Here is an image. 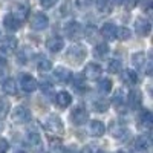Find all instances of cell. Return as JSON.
<instances>
[{"instance_id": "cell-10", "label": "cell", "mask_w": 153, "mask_h": 153, "mask_svg": "<svg viewBox=\"0 0 153 153\" xmlns=\"http://www.w3.org/2000/svg\"><path fill=\"white\" fill-rule=\"evenodd\" d=\"M110 133L115 139H118V141H126V139L130 136V130L126 129V127L121 126V124H112Z\"/></svg>"}, {"instance_id": "cell-29", "label": "cell", "mask_w": 153, "mask_h": 153, "mask_svg": "<svg viewBox=\"0 0 153 153\" xmlns=\"http://www.w3.org/2000/svg\"><path fill=\"white\" fill-rule=\"evenodd\" d=\"M94 109L97 110V112H106L107 109H109V101L107 100H103V98H100V100H95L94 101Z\"/></svg>"}, {"instance_id": "cell-30", "label": "cell", "mask_w": 153, "mask_h": 153, "mask_svg": "<svg viewBox=\"0 0 153 153\" xmlns=\"http://www.w3.org/2000/svg\"><path fill=\"white\" fill-rule=\"evenodd\" d=\"M9 110H11L9 101L5 100V98H0V118H5L6 115L9 113Z\"/></svg>"}, {"instance_id": "cell-11", "label": "cell", "mask_w": 153, "mask_h": 153, "mask_svg": "<svg viewBox=\"0 0 153 153\" xmlns=\"http://www.w3.org/2000/svg\"><path fill=\"white\" fill-rule=\"evenodd\" d=\"M65 32H66V35H68L69 38H72V40H76V38L81 35L83 29H81V25H80L78 22H69V23L66 25V28H65Z\"/></svg>"}, {"instance_id": "cell-34", "label": "cell", "mask_w": 153, "mask_h": 153, "mask_svg": "<svg viewBox=\"0 0 153 153\" xmlns=\"http://www.w3.org/2000/svg\"><path fill=\"white\" fill-rule=\"evenodd\" d=\"M74 87H75V91H86V84H84V78H83V76H81V78H80V76H76V78H75V81H74Z\"/></svg>"}, {"instance_id": "cell-46", "label": "cell", "mask_w": 153, "mask_h": 153, "mask_svg": "<svg viewBox=\"0 0 153 153\" xmlns=\"http://www.w3.org/2000/svg\"><path fill=\"white\" fill-rule=\"evenodd\" d=\"M100 153H104V152H100Z\"/></svg>"}, {"instance_id": "cell-33", "label": "cell", "mask_w": 153, "mask_h": 153, "mask_svg": "<svg viewBox=\"0 0 153 153\" xmlns=\"http://www.w3.org/2000/svg\"><path fill=\"white\" fill-rule=\"evenodd\" d=\"M37 68H38L40 72H48V71L52 69V63H51V60H48V58H42L40 61H38Z\"/></svg>"}, {"instance_id": "cell-13", "label": "cell", "mask_w": 153, "mask_h": 153, "mask_svg": "<svg viewBox=\"0 0 153 153\" xmlns=\"http://www.w3.org/2000/svg\"><path fill=\"white\" fill-rule=\"evenodd\" d=\"M54 78H55V81H58V83H68V81L72 80V72H71L68 68L58 66V68H55V71H54Z\"/></svg>"}, {"instance_id": "cell-17", "label": "cell", "mask_w": 153, "mask_h": 153, "mask_svg": "<svg viewBox=\"0 0 153 153\" xmlns=\"http://www.w3.org/2000/svg\"><path fill=\"white\" fill-rule=\"evenodd\" d=\"M55 103H57L58 107L66 109V107H69L71 103H72V95H71L69 92H66V91H61V92H58L57 97H55Z\"/></svg>"}, {"instance_id": "cell-31", "label": "cell", "mask_w": 153, "mask_h": 153, "mask_svg": "<svg viewBox=\"0 0 153 153\" xmlns=\"http://www.w3.org/2000/svg\"><path fill=\"white\" fill-rule=\"evenodd\" d=\"M107 71H109L110 74H117V72H120V71H121V61L117 60V58L110 60V61H109V65H107Z\"/></svg>"}, {"instance_id": "cell-26", "label": "cell", "mask_w": 153, "mask_h": 153, "mask_svg": "<svg viewBox=\"0 0 153 153\" xmlns=\"http://www.w3.org/2000/svg\"><path fill=\"white\" fill-rule=\"evenodd\" d=\"M132 63L135 65L136 69L144 68V65H146V55H144V52H135L132 55Z\"/></svg>"}, {"instance_id": "cell-45", "label": "cell", "mask_w": 153, "mask_h": 153, "mask_svg": "<svg viewBox=\"0 0 153 153\" xmlns=\"http://www.w3.org/2000/svg\"><path fill=\"white\" fill-rule=\"evenodd\" d=\"M16 153H26V152H22V150H19V152H16Z\"/></svg>"}, {"instance_id": "cell-15", "label": "cell", "mask_w": 153, "mask_h": 153, "mask_svg": "<svg viewBox=\"0 0 153 153\" xmlns=\"http://www.w3.org/2000/svg\"><path fill=\"white\" fill-rule=\"evenodd\" d=\"M106 132V126L104 123H101L98 120H92L89 123V133L92 136H103Z\"/></svg>"}, {"instance_id": "cell-37", "label": "cell", "mask_w": 153, "mask_h": 153, "mask_svg": "<svg viewBox=\"0 0 153 153\" xmlns=\"http://www.w3.org/2000/svg\"><path fill=\"white\" fill-rule=\"evenodd\" d=\"M8 149H9V143L6 141V139L0 138V153H6Z\"/></svg>"}, {"instance_id": "cell-47", "label": "cell", "mask_w": 153, "mask_h": 153, "mask_svg": "<svg viewBox=\"0 0 153 153\" xmlns=\"http://www.w3.org/2000/svg\"><path fill=\"white\" fill-rule=\"evenodd\" d=\"M120 153H124V152H120Z\"/></svg>"}, {"instance_id": "cell-28", "label": "cell", "mask_w": 153, "mask_h": 153, "mask_svg": "<svg viewBox=\"0 0 153 153\" xmlns=\"http://www.w3.org/2000/svg\"><path fill=\"white\" fill-rule=\"evenodd\" d=\"M130 35H132V32H130L129 28H126V26L117 28V38H118V40L126 42V40H129V38H130Z\"/></svg>"}, {"instance_id": "cell-42", "label": "cell", "mask_w": 153, "mask_h": 153, "mask_svg": "<svg viewBox=\"0 0 153 153\" xmlns=\"http://www.w3.org/2000/svg\"><path fill=\"white\" fill-rule=\"evenodd\" d=\"M69 12H71V3L66 2L65 5H63V8H61V14L66 16V14H69Z\"/></svg>"}, {"instance_id": "cell-7", "label": "cell", "mask_w": 153, "mask_h": 153, "mask_svg": "<svg viewBox=\"0 0 153 153\" xmlns=\"http://www.w3.org/2000/svg\"><path fill=\"white\" fill-rule=\"evenodd\" d=\"M37 86H38V83H37V80L34 78V76H31L28 74H23L20 76V87L23 89L25 92H28V94L34 92L37 89Z\"/></svg>"}, {"instance_id": "cell-19", "label": "cell", "mask_w": 153, "mask_h": 153, "mask_svg": "<svg viewBox=\"0 0 153 153\" xmlns=\"http://www.w3.org/2000/svg\"><path fill=\"white\" fill-rule=\"evenodd\" d=\"M121 80H123L124 84L133 86V84L138 83V75H136V72L132 71V69H124V71L121 72Z\"/></svg>"}, {"instance_id": "cell-4", "label": "cell", "mask_w": 153, "mask_h": 153, "mask_svg": "<svg viewBox=\"0 0 153 153\" xmlns=\"http://www.w3.org/2000/svg\"><path fill=\"white\" fill-rule=\"evenodd\" d=\"M101 74H103V68L97 63H89L84 68V72H83V78L84 80H100Z\"/></svg>"}, {"instance_id": "cell-38", "label": "cell", "mask_w": 153, "mask_h": 153, "mask_svg": "<svg viewBox=\"0 0 153 153\" xmlns=\"http://www.w3.org/2000/svg\"><path fill=\"white\" fill-rule=\"evenodd\" d=\"M40 86H42V89H43V91H51V89H52V83H51V81H48L46 78L45 80H42V83H40Z\"/></svg>"}, {"instance_id": "cell-27", "label": "cell", "mask_w": 153, "mask_h": 153, "mask_svg": "<svg viewBox=\"0 0 153 153\" xmlns=\"http://www.w3.org/2000/svg\"><path fill=\"white\" fill-rule=\"evenodd\" d=\"M98 91L101 94H109L112 91V80L109 78H103L98 81Z\"/></svg>"}, {"instance_id": "cell-2", "label": "cell", "mask_w": 153, "mask_h": 153, "mask_svg": "<svg viewBox=\"0 0 153 153\" xmlns=\"http://www.w3.org/2000/svg\"><path fill=\"white\" fill-rule=\"evenodd\" d=\"M45 129L52 135H60V133H63V123L58 117L51 115V117L45 121Z\"/></svg>"}, {"instance_id": "cell-41", "label": "cell", "mask_w": 153, "mask_h": 153, "mask_svg": "<svg viewBox=\"0 0 153 153\" xmlns=\"http://www.w3.org/2000/svg\"><path fill=\"white\" fill-rule=\"evenodd\" d=\"M65 153H83L78 147H75V146H68L65 149Z\"/></svg>"}, {"instance_id": "cell-8", "label": "cell", "mask_w": 153, "mask_h": 153, "mask_svg": "<svg viewBox=\"0 0 153 153\" xmlns=\"http://www.w3.org/2000/svg\"><path fill=\"white\" fill-rule=\"evenodd\" d=\"M150 29H152V25H150V22H149L147 19L139 17V19L135 20V31H136V34H138L139 37L149 35V34H150Z\"/></svg>"}, {"instance_id": "cell-14", "label": "cell", "mask_w": 153, "mask_h": 153, "mask_svg": "<svg viewBox=\"0 0 153 153\" xmlns=\"http://www.w3.org/2000/svg\"><path fill=\"white\" fill-rule=\"evenodd\" d=\"M141 101H143V94L138 91V89H132L127 95V104H129L132 109H138L141 106Z\"/></svg>"}, {"instance_id": "cell-9", "label": "cell", "mask_w": 153, "mask_h": 153, "mask_svg": "<svg viewBox=\"0 0 153 153\" xmlns=\"http://www.w3.org/2000/svg\"><path fill=\"white\" fill-rule=\"evenodd\" d=\"M19 46V42H17V38L16 37H12V35H6L2 38V42H0V49H2V52H14V51L17 49Z\"/></svg>"}, {"instance_id": "cell-1", "label": "cell", "mask_w": 153, "mask_h": 153, "mask_svg": "<svg viewBox=\"0 0 153 153\" xmlns=\"http://www.w3.org/2000/svg\"><path fill=\"white\" fill-rule=\"evenodd\" d=\"M68 58L72 61V63H81L84 58H86V55H87V51H86V48L83 46V45H74V46H71L69 49H68Z\"/></svg>"}, {"instance_id": "cell-20", "label": "cell", "mask_w": 153, "mask_h": 153, "mask_svg": "<svg viewBox=\"0 0 153 153\" xmlns=\"http://www.w3.org/2000/svg\"><path fill=\"white\" fill-rule=\"evenodd\" d=\"M138 123H139V126L149 129V127L153 126V115L149 110H141L139 112V117H138Z\"/></svg>"}, {"instance_id": "cell-21", "label": "cell", "mask_w": 153, "mask_h": 153, "mask_svg": "<svg viewBox=\"0 0 153 153\" xmlns=\"http://www.w3.org/2000/svg\"><path fill=\"white\" fill-rule=\"evenodd\" d=\"M3 26H5L8 31L14 32V31H19V29H20L22 23H20L19 20H16L11 14H8V16H5V19H3Z\"/></svg>"}, {"instance_id": "cell-22", "label": "cell", "mask_w": 153, "mask_h": 153, "mask_svg": "<svg viewBox=\"0 0 153 153\" xmlns=\"http://www.w3.org/2000/svg\"><path fill=\"white\" fill-rule=\"evenodd\" d=\"M2 91H3L6 95H14V94L17 92V84H16V81L12 80V78L3 80V83H2Z\"/></svg>"}, {"instance_id": "cell-44", "label": "cell", "mask_w": 153, "mask_h": 153, "mask_svg": "<svg viewBox=\"0 0 153 153\" xmlns=\"http://www.w3.org/2000/svg\"><path fill=\"white\" fill-rule=\"evenodd\" d=\"M112 3H115V5H123L124 0H112Z\"/></svg>"}, {"instance_id": "cell-35", "label": "cell", "mask_w": 153, "mask_h": 153, "mask_svg": "<svg viewBox=\"0 0 153 153\" xmlns=\"http://www.w3.org/2000/svg\"><path fill=\"white\" fill-rule=\"evenodd\" d=\"M6 71H8V63H6V58L0 55V75L6 74Z\"/></svg>"}, {"instance_id": "cell-23", "label": "cell", "mask_w": 153, "mask_h": 153, "mask_svg": "<svg viewBox=\"0 0 153 153\" xmlns=\"http://www.w3.org/2000/svg\"><path fill=\"white\" fill-rule=\"evenodd\" d=\"M135 149L138 152H143V153L147 152L150 149V139L147 136H138L135 139Z\"/></svg>"}, {"instance_id": "cell-32", "label": "cell", "mask_w": 153, "mask_h": 153, "mask_svg": "<svg viewBox=\"0 0 153 153\" xmlns=\"http://www.w3.org/2000/svg\"><path fill=\"white\" fill-rule=\"evenodd\" d=\"M28 144L29 146H40L42 144V138H40V135L38 133H35V132H31V133H28Z\"/></svg>"}, {"instance_id": "cell-40", "label": "cell", "mask_w": 153, "mask_h": 153, "mask_svg": "<svg viewBox=\"0 0 153 153\" xmlns=\"http://www.w3.org/2000/svg\"><path fill=\"white\" fill-rule=\"evenodd\" d=\"M92 3V0H76V6H78V8H87L89 5H91Z\"/></svg>"}, {"instance_id": "cell-3", "label": "cell", "mask_w": 153, "mask_h": 153, "mask_svg": "<svg viewBox=\"0 0 153 153\" xmlns=\"http://www.w3.org/2000/svg\"><path fill=\"white\" fill-rule=\"evenodd\" d=\"M49 26V19L43 12H35L31 19V28L34 31H45Z\"/></svg>"}, {"instance_id": "cell-18", "label": "cell", "mask_w": 153, "mask_h": 153, "mask_svg": "<svg viewBox=\"0 0 153 153\" xmlns=\"http://www.w3.org/2000/svg\"><path fill=\"white\" fill-rule=\"evenodd\" d=\"M101 35L109 42L115 40V38H117V26H115L113 23H104L103 26H101Z\"/></svg>"}, {"instance_id": "cell-6", "label": "cell", "mask_w": 153, "mask_h": 153, "mask_svg": "<svg viewBox=\"0 0 153 153\" xmlns=\"http://www.w3.org/2000/svg\"><path fill=\"white\" fill-rule=\"evenodd\" d=\"M71 120H72V123H74L75 126H83V124H86V123L89 121V115H87V112L84 110V107L78 106V107H75V109L72 110Z\"/></svg>"}, {"instance_id": "cell-25", "label": "cell", "mask_w": 153, "mask_h": 153, "mask_svg": "<svg viewBox=\"0 0 153 153\" xmlns=\"http://www.w3.org/2000/svg\"><path fill=\"white\" fill-rule=\"evenodd\" d=\"M94 54H95L97 58H104V57H107V54H109V46H107L106 43H98V45L95 46V49H94Z\"/></svg>"}, {"instance_id": "cell-24", "label": "cell", "mask_w": 153, "mask_h": 153, "mask_svg": "<svg viewBox=\"0 0 153 153\" xmlns=\"http://www.w3.org/2000/svg\"><path fill=\"white\" fill-rule=\"evenodd\" d=\"M113 8L112 0H97V9L101 14H110Z\"/></svg>"}, {"instance_id": "cell-5", "label": "cell", "mask_w": 153, "mask_h": 153, "mask_svg": "<svg viewBox=\"0 0 153 153\" xmlns=\"http://www.w3.org/2000/svg\"><path fill=\"white\" fill-rule=\"evenodd\" d=\"M11 16L22 23V22L26 20L28 16H29V6L26 3H16L14 6H12V9H11Z\"/></svg>"}, {"instance_id": "cell-16", "label": "cell", "mask_w": 153, "mask_h": 153, "mask_svg": "<svg viewBox=\"0 0 153 153\" xmlns=\"http://www.w3.org/2000/svg\"><path fill=\"white\" fill-rule=\"evenodd\" d=\"M46 48L51 52H60V51L65 48V42L60 37H51L46 40Z\"/></svg>"}, {"instance_id": "cell-36", "label": "cell", "mask_w": 153, "mask_h": 153, "mask_svg": "<svg viewBox=\"0 0 153 153\" xmlns=\"http://www.w3.org/2000/svg\"><path fill=\"white\" fill-rule=\"evenodd\" d=\"M57 2H58V0H40V5H42V8L49 9V8H52Z\"/></svg>"}, {"instance_id": "cell-12", "label": "cell", "mask_w": 153, "mask_h": 153, "mask_svg": "<svg viewBox=\"0 0 153 153\" xmlns=\"http://www.w3.org/2000/svg\"><path fill=\"white\" fill-rule=\"evenodd\" d=\"M29 118H31V113L25 106H19L12 112V120L16 123H26V121H29Z\"/></svg>"}, {"instance_id": "cell-39", "label": "cell", "mask_w": 153, "mask_h": 153, "mask_svg": "<svg viewBox=\"0 0 153 153\" xmlns=\"http://www.w3.org/2000/svg\"><path fill=\"white\" fill-rule=\"evenodd\" d=\"M124 3H126V8L127 9H133L139 3V0H124Z\"/></svg>"}, {"instance_id": "cell-43", "label": "cell", "mask_w": 153, "mask_h": 153, "mask_svg": "<svg viewBox=\"0 0 153 153\" xmlns=\"http://www.w3.org/2000/svg\"><path fill=\"white\" fill-rule=\"evenodd\" d=\"M146 65H147V68H146V74H147V75H150V74H152V66H153L152 60H149V61L146 63Z\"/></svg>"}]
</instances>
